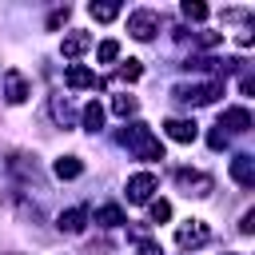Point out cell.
I'll return each mask as SVG.
<instances>
[{"mask_svg": "<svg viewBox=\"0 0 255 255\" xmlns=\"http://www.w3.org/2000/svg\"><path fill=\"white\" fill-rule=\"evenodd\" d=\"M124 143H128V151H135L139 159H163V143L147 131V124H131V128L124 131Z\"/></svg>", "mask_w": 255, "mask_h": 255, "instance_id": "cell-1", "label": "cell"}, {"mask_svg": "<svg viewBox=\"0 0 255 255\" xmlns=\"http://www.w3.org/2000/svg\"><path fill=\"white\" fill-rule=\"evenodd\" d=\"M155 187H159V179H155L151 171H139V175L128 179V199H131V203H147Z\"/></svg>", "mask_w": 255, "mask_h": 255, "instance_id": "cell-2", "label": "cell"}, {"mask_svg": "<svg viewBox=\"0 0 255 255\" xmlns=\"http://www.w3.org/2000/svg\"><path fill=\"white\" fill-rule=\"evenodd\" d=\"M155 28H159V16L155 12H131V20H128V32L135 36V40H151L155 36Z\"/></svg>", "mask_w": 255, "mask_h": 255, "instance_id": "cell-3", "label": "cell"}, {"mask_svg": "<svg viewBox=\"0 0 255 255\" xmlns=\"http://www.w3.org/2000/svg\"><path fill=\"white\" fill-rule=\"evenodd\" d=\"M211 239V231H207V223H199V219H191V223H183L179 231H175V243L179 247H203Z\"/></svg>", "mask_w": 255, "mask_h": 255, "instance_id": "cell-4", "label": "cell"}, {"mask_svg": "<svg viewBox=\"0 0 255 255\" xmlns=\"http://www.w3.org/2000/svg\"><path fill=\"white\" fill-rule=\"evenodd\" d=\"M219 128H227V131H247V128H251V112H247V108H227V112L219 116Z\"/></svg>", "mask_w": 255, "mask_h": 255, "instance_id": "cell-5", "label": "cell"}, {"mask_svg": "<svg viewBox=\"0 0 255 255\" xmlns=\"http://www.w3.org/2000/svg\"><path fill=\"white\" fill-rule=\"evenodd\" d=\"M163 131H167L175 143H191V139L199 135V128H195L191 120H167V124H163Z\"/></svg>", "mask_w": 255, "mask_h": 255, "instance_id": "cell-6", "label": "cell"}, {"mask_svg": "<svg viewBox=\"0 0 255 255\" xmlns=\"http://www.w3.org/2000/svg\"><path fill=\"white\" fill-rule=\"evenodd\" d=\"M231 179L243 183V187H251V183H255V159H251V155H235V159H231Z\"/></svg>", "mask_w": 255, "mask_h": 255, "instance_id": "cell-7", "label": "cell"}, {"mask_svg": "<svg viewBox=\"0 0 255 255\" xmlns=\"http://www.w3.org/2000/svg\"><path fill=\"white\" fill-rule=\"evenodd\" d=\"M64 84H68V88H96V72H88L84 64H72V68L64 72Z\"/></svg>", "mask_w": 255, "mask_h": 255, "instance_id": "cell-8", "label": "cell"}, {"mask_svg": "<svg viewBox=\"0 0 255 255\" xmlns=\"http://www.w3.org/2000/svg\"><path fill=\"white\" fill-rule=\"evenodd\" d=\"M4 80H8V104H24V100H28V80H24L16 68H12Z\"/></svg>", "mask_w": 255, "mask_h": 255, "instance_id": "cell-9", "label": "cell"}, {"mask_svg": "<svg viewBox=\"0 0 255 255\" xmlns=\"http://www.w3.org/2000/svg\"><path fill=\"white\" fill-rule=\"evenodd\" d=\"M84 223H88V211H84V207H72V211L60 215V231H68V235H80Z\"/></svg>", "mask_w": 255, "mask_h": 255, "instance_id": "cell-10", "label": "cell"}, {"mask_svg": "<svg viewBox=\"0 0 255 255\" xmlns=\"http://www.w3.org/2000/svg\"><path fill=\"white\" fill-rule=\"evenodd\" d=\"M80 171H84V163H80L76 155H60V159H56V175H60V179H76Z\"/></svg>", "mask_w": 255, "mask_h": 255, "instance_id": "cell-11", "label": "cell"}, {"mask_svg": "<svg viewBox=\"0 0 255 255\" xmlns=\"http://www.w3.org/2000/svg\"><path fill=\"white\" fill-rule=\"evenodd\" d=\"M96 223H100V227H120V223H124V211H120L116 203H104V207L96 211Z\"/></svg>", "mask_w": 255, "mask_h": 255, "instance_id": "cell-12", "label": "cell"}, {"mask_svg": "<svg viewBox=\"0 0 255 255\" xmlns=\"http://www.w3.org/2000/svg\"><path fill=\"white\" fill-rule=\"evenodd\" d=\"M88 44H92V40H88L84 32H72V36L64 40V56H68V60H76V56H80V52H84Z\"/></svg>", "mask_w": 255, "mask_h": 255, "instance_id": "cell-13", "label": "cell"}, {"mask_svg": "<svg viewBox=\"0 0 255 255\" xmlns=\"http://www.w3.org/2000/svg\"><path fill=\"white\" fill-rule=\"evenodd\" d=\"M84 128H88V131H100V128H104V108H100V104H88V108H84Z\"/></svg>", "mask_w": 255, "mask_h": 255, "instance_id": "cell-14", "label": "cell"}, {"mask_svg": "<svg viewBox=\"0 0 255 255\" xmlns=\"http://www.w3.org/2000/svg\"><path fill=\"white\" fill-rule=\"evenodd\" d=\"M88 12H92V20L108 24V20H116V16H120V4H92Z\"/></svg>", "mask_w": 255, "mask_h": 255, "instance_id": "cell-15", "label": "cell"}, {"mask_svg": "<svg viewBox=\"0 0 255 255\" xmlns=\"http://www.w3.org/2000/svg\"><path fill=\"white\" fill-rule=\"evenodd\" d=\"M135 108H139L135 96H116V100H112V112H116V116H131Z\"/></svg>", "mask_w": 255, "mask_h": 255, "instance_id": "cell-16", "label": "cell"}, {"mask_svg": "<svg viewBox=\"0 0 255 255\" xmlns=\"http://www.w3.org/2000/svg\"><path fill=\"white\" fill-rule=\"evenodd\" d=\"M183 16H187V20H207V4L187 0V4H183Z\"/></svg>", "mask_w": 255, "mask_h": 255, "instance_id": "cell-17", "label": "cell"}, {"mask_svg": "<svg viewBox=\"0 0 255 255\" xmlns=\"http://www.w3.org/2000/svg\"><path fill=\"white\" fill-rule=\"evenodd\" d=\"M96 56H100V60H104V64H112V60H116V56H120V44H116V40H104V44H100V48H96Z\"/></svg>", "mask_w": 255, "mask_h": 255, "instance_id": "cell-18", "label": "cell"}, {"mask_svg": "<svg viewBox=\"0 0 255 255\" xmlns=\"http://www.w3.org/2000/svg\"><path fill=\"white\" fill-rule=\"evenodd\" d=\"M151 219H155V223L171 219V203H167V199H155V203H151Z\"/></svg>", "mask_w": 255, "mask_h": 255, "instance_id": "cell-19", "label": "cell"}, {"mask_svg": "<svg viewBox=\"0 0 255 255\" xmlns=\"http://www.w3.org/2000/svg\"><path fill=\"white\" fill-rule=\"evenodd\" d=\"M139 72H143V68H139V60H128V64L120 68V76H124V80H139Z\"/></svg>", "mask_w": 255, "mask_h": 255, "instance_id": "cell-20", "label": "cell"}, {"mask_svg": "<svg viewBox=\"0 0 255 255\" xmlns=\"http://www.w3.org/2000/svg\"><path fill=\"white\" fill-rule=\"evenodd\" d=\"M239 231H243V235H251V231H255V211H247V215H243V223H239Z\"/></svg>", "mask_w": 255, "mask_h": 255, "instance_id": "cell-21", "label": "cell"}, {"mask_svg": "<svg viewBox=\"0 0 255 255\" xmlns=\"http://www.w3.org/2000/svg\"><path fill=\"white\" fill-rule=\"evenodd\" d=\"M139 255H163V251H159V243H151V239H143V243H139Z\"/></svg>", "mask_w": 255, "mask_h": 255, "instance_id": "cell-22", "label": "cell"}, {"mask_svg": "<svg viewBox=\"0 0 255 255\" xmlns=\"http://www.w3.org/2000/svg\"><path fill=\"white\" fill-rule=\"evenodd\" d=\"M207 143H211V147H215V151H219V147H223V143H227V135H223V131H211V135H207Z\"/></svg>", "mask_w": 255, "mask_h": 255, "instance_id": "cell-23", "label": "cell"}, {"mask_svg": "<svg viewBox=\"0 0 255 255\" xmlns=\"http://www.w3.org/2000/svg\"><path fill=\"white\" fill-rule=\"evenodd\" d=\"M64 20H68V8H64V12H52V20H48V28H60Z\"/></svg>", "mask_w": 255, "mask_h": 255, "instance_id": "cell-24", "label": "cell"}]
</instances>
